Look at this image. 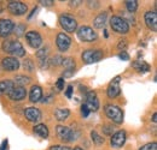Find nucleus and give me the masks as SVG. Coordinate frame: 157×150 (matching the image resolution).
<instances>
[{
  "label": "nucleus",
  "mask_w": 157,
  "mask_h": 150,
  "mask_svg": "<svg viewBox=\"0 0 157 150\" xmlns=\"http://www.w3.org/2000/svg\"><path fill=\"white\" fill-rule=\"evenodd\" d=\"M1 48H2V52L10 54L13 58H22V56L25 55L24 47L17 40H6V41H4Z\"/></svg>",
  "instance_id": "1"
},
{
  "label": "nucleus",
  "mask_w": 157,
  "mask_h": 150,
  "mask_svg": "<svg viewBox=\"0 0 157 150\" xmlns=\"http://www.w3.org/2000/svg\"><path fill=\"white\" fill-rule=\"evenodd\" d=\"M48 150H71V149L69 147H67V145H59V144H57V145H51Z\"/></svg>",
  "instance_id": "38"
},
{
  "label": "nucleus",
  "mask_w": 157,
  "mask_h": 150,
  "mask_svg": "<svg viewBox=\"0 0 157 150\" xmlns=\"http://www.w3.org/2000/svg\"><path fill=\"white\" fill-rule=\"evenodd\" d=\"M36 11H38V7H34V9L32 10V13H30V15L28 16V19H30V18H32V16H33V15H34V13H35Z\"/></svg>",
  "instance_id": "48"
},
{
  "label": "nucleus",
  "mask_w": 157,
  "mask_h": 150,
  "mask_svg": "<svg viewBox=\"0 0 157 150\" xmlns=\"http://www.w3.org/2000/svg\"><path fill=\"white\" fill-rule=\"evenodd\" d=\"M132 66L134 70H137L139 73H146L150 71V65L146 64L145 61H141V60H136L132 62Z\"/></svg>",
  "instance_id": "22"
},
{
  "label": "nucleus",
  "mask_w": 157,
  "mask_h": 150,
  "mask_svg": "<svg viewBox=\"0 0 157 150\" xmlns=\"http://www.w3.org/2000/svg\"><path fill=\"white\" fill-rule=\"evenodd\" d=\"M90 111H88V108L85 106V103L81 106V115H82V118H87L88 115H90Z\"/></svg>",
  "instance_id": "39"
},
{
  "label": "nucleus",
  "mask_w": 157,
  "mask_h": 150,
  "mask_svg": "<svg viewBox=\"0 0 157 150\" xmlns=\"http://www.w3.org/2000/svg\"><path fill=\"white\" fill-rule=\"evenodd\" d=\"M7 10L13 16H23L28 12V6L22 1H10L7 5Z\"/></svg>",
  "instance_id": "9"
},
{
  "label": "nucleus",
  "mask_w": 157,
  "mask_h": 150,
  "mask_svg": "<svg viewBox=\"0 0 157 150\" xmlns=\"http://www.w3.org/2000/svg\"><path fill=\"white\" fill-rule=\"evenodd\" d=\"M6 148H7V139H4L0 145V150H6Z\"/></svg>",
  "instance_id": "46"
},
{
  "label": "nucleus",
  "mask_w": 157,
  "mask_h": 150,
  "mask_svg": "<svg viewBox=\"0 0 157 150\" xmlns=\"http://www.w3.org/2000/svg\"><path fill=\"white\" fill-rule=\"evenodd\" d=\"M83 1H81V0H75V1H69V6L70 7H76L78 5H81Z\"/></svg>",
  "instance_id": "45"
},
{
  "label": "nucleus",
  "mask_w": 157,
  "mask_h": 150,
  "mask_svg": "<svg viewBox=\"0 0 157 150\" xmlns=\"http://www.w3.org/2000/svg\"><path fill=\"white\" fill-rule=\"evenodd\" d=\"M80 91H81V93H83V94L86 95V94H87V91H88V89H87V87L80 85Z\"/></svg>",
  "instance_id": "47"
},
{
  "label": "nucleus",
  "mask_w": 157,
  "mask_h": 150,
  "mask_svg": "<svg viewBox=\"0 0 157 150\" xmlns=\"http://www.w3.org/2000/svg\"><path fill=\"white\" fill-rule=\"evenodd\" d=\"M87 5L90 9H98L99 7V1H87Z\"/></svg>",
  "instance_id": "43"
},
{
  "label": "nucleus",
  "mask_w": 157,
  "mask_h": 150,
  "mask_svg": "<svg viewBox=\"0 0 157 150\" xmlns=\"http://www.w3.org/2000/svg\"><path fill=\"white\" fill-rule=\"evenodd\" d=\"M104 56V53L101 49H86L81 54V59L85 64H93L98 62Z\"/></svg>",
  "instance_id": "7"
},
{
  "label": "nucleus",
  "mask_w": 157,
  "mask_h": 150,
  "mask_svg": "<svg viewBox=\"0 0 157 150\" xmlns=\"http://www.w3.org/2000/svg\"><path fill=\"white\" fill-rule=\"evenodd\" d=\"M86 102L85 106L88 108L90 112H97L99 109V100L97 97V93L93 90H88L87 94L85 95Z\"/></svg>",
  "instance_id": "10"
},
{
  "label": "nucleus",
  "mask_w": 157,
  "mask_h": 150,
  "mask_svg": "<svg viewBox=\"0 0 157 150\" xmlns=\"http://www.w3.org/2000/svg\"><path fill=\"white\" fill-rule=\"evenodd\" d=\"M2 11H4V7L0 5V13H2Z\"/></svg>",
  "instance_id": "51"
},
{
  "label": "nucleus",
  "mask_w": 157,
  "mask_h": 150,
  "mask_svg": "<svg viewBox=\"0 0 157 150\" xmlns=\"http://www.w3.org/2000/svg\"><path fill=\"white\" fill-rule=\"evenodd\" d=\"M126 7H127L128 12L134 13L138 9V1L137 0H127L126 1Z\"/></svg>",
  "instance_id": "28"
},
{
  "label": "nucleus",
  "mask_w": 157,
  "mask_h": 150,
  "mask_svg": "<svg viewBox=\"0 0 157 150\" xmlns=\"http://www.w3.org/2000/svg\"><path fill=\"white\" fill-rule=\"evenodd\" d=\"M59 24L62 27V29L69 34L74 33L78 30V20L74 18L69 13H63L59 16Z\"/></svg>",
  "instance_id": "3"
},
{
  "label": "nucleus",
  "mask_w": 157,
  "mask_h": 150,
  "mask_svg": "<svg viewBox=\"0 0 157 150\" xmlns=\"http://www.w3.org/2000/svg\"><path fill=\"white\" fill-rule=\"evenodd\" d=\"M56 45L58 47L59 52L64 53V52H67L69 49V47L71 45V38H69L67 34H64V33H59L57 35V38H56Z\"/></svg>",
  "instance_id": "15"
},
{
  "label": "nucleus",
  "mask_w": 157,
  "mask_h": 150,
  "mask_svg": "<svg viewBox=\"0 0 157 150\" xmlns=\"http://www.w3.org/2000/svg\"><path fill=\"white\" fill-rule=\"evenodd\" d=\"M23 67H24V70L28 71V72H32V71H34V69H35L34 62H33V60H30V59H25V60L23 61Z\"/></svg>",
  "instance_id": "30"
},
{
  "label": "nucleus",
  "mask_w": 157,
  "mask_h": 150,
  "mask_svg": "<svg viewBox=\"0 0 157 150\" xmlns=\"http://www.w3.org/2000/svg\"><path fill=\"white\" fill-rule=\"evenodd\" d=\"M144 22L146 24V27L152 30L157 31V13L156 11H147L144 16Z\"/></svg>",
  "instance_id": "18"
},
{
  "label": "nucleus",
  "mask_w": 157,
  "mask_h": 150,
  "mask_svg": "<svg viewBox=\"0 0 157 150\" xmlns=\"http://www.w3.org/2000/svg\"><path fill=\"white\" fill-rule=\"evenodd\" d=\"M110 27L117 34H127L129 31V24L124 18L120 16H113L110 18Z\"/></svg>",
  "instance_id": "6"
},
{
  "label": "nucleus",
  "mask_w": 157,
  "mask_h": 150,
  "mask_svg": "<svg viewBox=\"0 0 157 150\" xmlns=\"http://www.w3.org/2000/svg\"><path fill=\"white\" fill-rule=\"evenodd\" d=\"M127 139V133L124 130H120V131H115L114 134H111V138H110V144L113 148H121L124 142Z\"/></svg>",
  "instance_id": "14"
},
{
  "label": "nucleus",
  "mask_w": 157,
  "mask_h": 150,
  "mask_svg": "<svg viewBox=\"0 0 157 150\" xmlns=\"http://www.w3.org/2000/svg\"><path fill=\"white\" fill-rule=\"evenodd\" d=\"M15 23L9 18H1L0 19V38H9L12 31H13Z\"/></svg>",
  "instance_id": "12"
},
{
  "label": "nucleus",
  "mask_w": 157,
  "mask_h": 150,
  "mask_svg": "<svg viewBox=\"0 0 157 150\" xmlns=\"http://www.w3.org/2000/svg\"><path fill=\"white\" fill-rule=\"evenodd\" d=\"M120 82H121V76H116L108 85L106 89V95L109 98H115L121 94V87H120Z\"/></svg>",
  "instance_id": "11"
},
{
  "label": "nucleus",
  "mask_w": 157,
  "mask_h": 150,
  "mask_svg": "<svg viewBox=\"0 0 157 150\" xmlns=\"http://www.w3.org/2000/svg\"><path fill=\"white\" fill-rule=\"evenodd\" d=\"M139 150H157V143L156 142H151V143H147L143 147H140Z\"/></svg>",
  "instance_id": "34"
},
{
  "label": "nucleus",
  "mask_w": 157,
  "mask_h": 150,
  "mask_svg": "<svg viewBox=\"0 0 157 150\" xmlns=\"http://www.w3.org/2000/svg\"><path fill=\"white\" fill-rule=\"evenodd\" d=\"M39 2H41V5L42 6H46V7H50V6H52L55 4L53 0H40Z\"/></svg>",
  "instance_id": "40"
},
{
  "label": "nucleus",
  "mask_w": 157,
  "mask_h": 150,
  "mask_svg": "<svg viewBox=\"0 0 157 150\" xmlns=\"http://www.w3.org/2000/svg\"><path fill=\"white\" fill-rule=\"evenodd\" d=\"M127 47H128V42H127V40L122 38V40H120V41H118V43H117L118 51H121V52H126Z\"/></svg>",
  "instance_id": "33"
},
{
  "label": "nucleus",
  "mask_w": 157,
  "mask_h": 150,
  "mask_svg": "<svg viewBox=\"0 0 157 150\" xmlns=\"http://www.w3.org/2000/svg\"><path fill=\"white\" fill-rule=\"evenodd\" d=\"M20 60L17 58H13V56H5L0 62V67L4 71H7V72L17 71L20 69Z\"/></svg>",
  "instance_id": "8"
},
{
  "label": "nucleus",
  "mask_w": 157,
  "mask_h": 150,
  "mask_svg": "<svg viewBox=\"0 0 157 150\" xmlns=\"http://www.w3.org/2000/svg\"><path fill=\"white\" fill-rule=\"evenodd\" d=\"M78 38L82 42H94L98 38V34L93 30V28L88 25H82L76 30Z\"/></svg>",
  "instance_id": "5"
},
{
  "label": "nucleus",
  "mask_w": 157,
  "mask_h": 150,
  "mask_svg": "<svg viewBox=\"0 0 157 150\" xmlns=\"http://www.w3.org/2000/svg\"><path fill=\"white\" fill-rule=\"evenodd\" d=\"M24 116L30 123H39L42 115H41L40 109L35 108V107H28L24 109Z\"/></svg>",
  "instance_id": "16"
},
{
  "label": "nucleus",
  "mask_w": 157,
  "mask_h": 150,
  "mask_svg": "<svg viewBox=\"0 0 157 150\" xmlns=\"http://www.w3.org/2000/svg\"><path fill=\"white\" fill-rule=\"evenodd\" d=\"M108 22V12H101L93 20V25L97 29H103Z\"/></svg>",
  "instance_id": "20"
},
{
  "label": "nucleus",
  "mask_w": 157,
  "mask_h": 150,
  "mask_svg": "<svg viewBox=\"0 0 157 150\" xmlns=\"http://www.w3.org/2000/svg\"><path fill=\"white\" fill-rule=\"evenodd\" d=\"M118 58L121 59V60H123V61H127V60H129V54L127 53V52H121L120 54H118Z\"/></svg>",
  "instance_id": "42"
},
{
  "label": "nucleus",
  "mask_w": 157,
  "mask_h": 150,
  "mask_svg": "<svg viewBox=\"0 0 157 150\" xmlns=\"http://www.w3.org/2000/svg\"><path fill=\"white\" fill-rule=\"evenodd\" d=\"M70 115V111L68 108H57L55 111V118L58 120V121H64L69 118Z\"/></svg>",
  "instance_id": "24"
},
{
  "label": "nucleus",
  "mask_w": 157,
  "mask_h": 150,
  "mask_svg": "<svg viewBox=\"0 0 157 150\" xmlns=\"http://www.w3.org/2000/svg\"><path fill=\"white\" fill-rule=\"evenodd\" d=\"M42 98V89L40 85H33L29 91V101L33 103L40 102Z\"/></svg>",
  "instance_id": "19"
},
{
  "label": "nucleus",
  "mask_w": 157,
  "mask_h": 150,
  "mask_svg": "<svg viewBox=\"0 0 157 150\" xmlns=\"http://www.w3.org/2000/svg\"><path fill=\"white\" fill-rule=\"evenodd\" d=\"M60 65L64 66L65 70H71V71H75V66H76L75 60H74L73 58H70V56H68V58H63Z\"/></svg>",
  "instance_id": "26"
},
{
  "label": "nucleus",
  "mask_w": 157,
  "mask_h": 150,
  "mask_svg": "<svg viewBox=\"0 0 157 150\" xmlns=\"http://www.w3.org/2000/svg\"><path fill=\"white\" fill-rule=\"evenodd\" d=\"M15 84L12 80H2L0 82V96L1 95H7L12 89H13Z\"/></svg>",
  "instance_id": "23"
},
{
  "label": "nucleus",
  "mask_w": 157,
  "mask_h": 150,
  "mask_svg": "<svg viewBox=\"0 0 157 150\" xmlns=\"http://www.w3.org/2000/svg\"><path fill=\"white\" fill-rule=\"evenodd\" d=\"M73 91H74V88H73V85H68V88H67V91H65V96H67L68 98H71V96H73Z\"/></svg>",
  "instance_id": "41"
},
{
  "label": "nucleus",
  "mask_w": 157,
  "mask_h": 150,
  "mask_svg": "<svg viewBox=\"0 0 157 150\" xmlns=\"http://www.w3.org/2000/svg\"><path fill=\"white\" fill-rule=\"evenodd\" d=\"M73 75H74V71H71V70H64L62 78H68V77H71Z\"/></svg>",
  "instance_id": "44"
},
{
  "label": "nucleus",
  "mask_w": 157,
  "mask_h": 150,
  "mask_svg": "<svg viewBox=\"0 0 157 150\" xmlns=\"http://www.w3.org/2000/svg\"><path fill=\"white\" fill-rule=\"evenodd\" d=\"M7 96L12 101H22L27 96V89L24 87H17V85H15L13 89L7 94Z\"/></svg>",
  "instance_id": "17"
},
{
  "label": "nucleus",
  "mask_w": 157,
  "mask_h": 150,
  "mask_svg": "<svg viewBox=\"0 0 157 150\" xmlns=\"http://www.w3.org/2000/svg\"><path fill=\"white\" fill-rule=\"evenodd\" d=\"M33 131H34L35 134H38L39 137L44 138V139L48 138V134H50L48 127H47L45 124H38V125H35L34 129H33Z\"/></svg>",
  "instance_id": "21"
},
{
  "label": "nucleus",
  "mask_w": 157,
  "mask_h": 150,
  "mask_svg": "<svg viewBox=\"0 0 157 150\" xmlns=\"http://www.w3.org/2000/svg\"><path fill=\"white\" fill-rule=\"evenodd\" d=\"M74 150H83V149H82L81 147H75V148H74Z\"/></svg>",
  "instance_id": "50"
},
{
  "label": "nucleus",
  "mask_w": 157,
  "mask_h": 150,
  "mask_svg": "<svg viewBox=\"0 0 157 150\" xmlns=\"http://www.w3.org/2000/svg\"><path fill=\"white\" fill-rule=\"evenodd\" d=\"M47 54H48V48L47 47H44V48H40L39 51L36 52V58L39 60H41V59L47 58Z\"/></svg>",
  "instance_id": "32"
},
{
  "label": "nucleus",
  "mask_w": 157,
  "mask_h": 150,
  "mask_svg": "<svg viewBox=\"0 0 157 150\" xmlns=\"http://www.w3.org/2000/svg\"><path fill=\"white\" fill-rule=\"evenodd\" d=\"M12 82H13V84L17 85V87H24V88H25V85L30 83V78H29L28 76L17 75L15 78H13Z\"/></svg>",
  "instance_id": "25"
},
{
  "label": "nucleus",
  "mask_w": 157,
  "mask_h": 150,
  "mask_svg": "<svg viewBox=\"0 0 157 150\" xmlns=\"http://www.w3.org/2000/svg\"><path fill=\"white\" fill-rule=\"evenodd\" d=\"M40 61V67L42 69V70H45V69H47L48 67V65H50V61H48V58H45V59H41L39 60Z\"/></svg>",
  "instance_id": "37"
},
{
  "label": "nucleus",
  "mask_w": 157,
  "mask_h": 150,
  "mask_svg": "<svg viewBox=\"0 0 157 150\" xmlns=\"http://www.w3.org/2000/svg\"><path fill=\"white\" fill-rule=\"evenodd\" d=\"M104 112L113 123L118 125L123 123V111L116 105H106L104 108Z\"/></svg>",
  "instance_id": "4"
},
{
  "label": "nucleus",
  "mask_w": 157,
  "mask_h": 150,
  "mask_svg": "<svg viewBox=\"0 0 157 150\" xmlns=\"http://www.w3.org/2000/svg\"><path fill=\"white\" fill-rule=\"evenodd\" d=\"M24 35H25V40H27L28 45H29L33 49L40 48V46L42 45V38H41V35H40L38 31L32 30V31L25 33Z\"/></svg>",
  "instance_id": "13"
},
{
  "label": "nucleus",
  "mask_w": 157,
  "mask_h": 150,
  "mask_svg": "<svg viewBox=\"0 0 157 150\" xmlns=\"http://www.w3.org/2000/svg\"><path fill=\"white\" fill-rule=\"evenodd\" d=\"M62 60H63V56L60 55H55L52 58V60H48L50 61V65H55V66H58L62 64Z\"/></svg>",
  "instance_id": "35"
},
{
  "label": "nucleus",
  "mask_w": 157,
  "mask_h": 150,
  "mask_svg": "<svg viewBox=\"0 0 157 150\" xmlns=\"http://www.w3.org/2000/svg\"><path fill=\"white\" fill-rule=\"evenodd\" d=\"M56 89L57 91H62L64 89V78H58V80L56 82Z\"/></svg>",
  "instance_id": "36"
},
{
  "label": "nucleus",
  "mask_w": 157,
  "mask_h": 150,
  "mask_svg": "<svg viewBox=\"0 0 157 150\" xmlns=\"http://www.w3.org/2000/svg\"><path fill=\"white\" fill-rule=\"evenodd\" d=\"M152 121H154V123L157 121V113H154V114H152Z\"/></svg>",
  "instance_id": "49"
},
{
  "label": "nucleus",
  "mask_w": 157,
  "mask_h": 150,
  "mask_svg": "<svg viewBox=\"0 0 157 150\" xmlns=\"http://www.w3.org/2000/svg\"><path fill=\"white\" fill-rule=\"evenodd\" d=\"M101 130H103V133H104L105 136H111V134L115 133V127H114L113 125H104V126L101 127Z\"/></svg>",
  "instance_id": "31"
},
{
  "label": "nucleus",
  "mask_w": 157,
  "mask_h": 150,
  "mask_svg": "<svg viewBox=\"0 0 157 150\" xmlns=\"http://www.w3.org/2000/svg\"><path fill=\"white\" fill-rule=\"evenodd\" d=\"M56 133H57L59 139L63 142H74V141L78 139V137L81 134L80 131L71 130L70 127L64 126V125H58L56 129Z\"/></svg>",
  "instance_id": "2"
},
{
  "label": "nucleus",
  "mask_w": 157,
  "mask_h": 150,
  "mask_svg": "<svg viewBox=\"0 0 157 150\" xmlns=\"http://www.w3.org/2000/svg\"><path fill=\"white\" fill-rule=\"evenodd\" d=\"M25 25L24 24H16L15 27H13V31L12 33H15L16 34V36H18V38H21V36H23L25 33Z\"/></svg>",
  "instance_id": "29"
},
{
  "label": "nucleus",
  "mask_w": 157,
  "mask_h": 150,
  "mask_svg": "<svg viewBox=\"0 0 157 150\" xmlns=\"http://www.w3.org/2000/svg\"><path fill=\"white\" fill-rule=\"evenodd\" d=\"M91 138H92L93 143H94L97 147H99V145H103V144H104V142H105L104 137H101L100 134H98V132H97V131L91 132Z\"/></svg>",
  "instance_id": "27"
}]
</instances>
